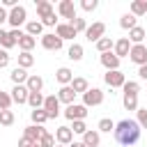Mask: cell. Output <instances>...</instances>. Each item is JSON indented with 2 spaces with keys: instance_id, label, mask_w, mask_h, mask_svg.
I'll use <instances>...</instances> for the list:
<instances>
[{
  "instance_id": "6da1fadb",
  "label": "cell",
  "mask_w": 147,
  "mask_h": 147,
  "mask_svg": "<svg viewBox=\"0 0 147 147\" xmlns=\"http://www.w3.org/2000/svg\"><path fill=\"white\" fill-rule=\"evenodd\" d=\"M115 140L122 145V147H133L138 140H140V136H142V129H140V124L136 122V119H119L117 124H115Z\"/></svg>"
},
{
  "instance_id": "7a4b0ae2",
  "label": "cell",
  "mask_w": 147,
  "mask_h": 147,
  "mask_svg": "<svg viewBox=\"0 0 147 147\" xmlns=\"http://www.w3.org/2000/svg\"><path fill=\"white\" fill-rule=\"evenodd\" d=\"M7 23L11 25V30H21V25L28 23V11H25V7L18 5V7L9 9V21H7Z\"/></svg>"
},
{
  "instance_id": "3957f363",
  "label": "cell",
  "mask_w": 147,
  "mask_h": 147,
  "mask_svg": "<svg viewBox=\"0 0 147 147\" xmlns=\"http://www.w3.org/2000/svg\"><path fill=\"white\" fill-rule=\"evenodd\" d=\"M62 115H64L69 122H78V119H85V117H87V108H85L83 103H71V106H67V108L62 110Z\"/></svg>"
},
{
  "instance_id": "277c9868",
  "label": "cell",
  "mask_w": 147,
  "mask_h": 147,
  "mask_svg": "<svg viewBox=\"0 0 147 147\" xmlns=\"http://www.w3.org/2000/svg\"><path fill=\"white\" fill-rule=\"evenodd\" d=\"M101 37H106V23L103 21H96V23H92V25H87V30H85V39L87 41H99Z\"/></svg>"
},
{
  "instance_id": "5b68a950",
  "label": "cell",
  "mask_w": 147,
  "mask_h": 147,
  "mask_svg": "<svg viewBox=\"0 0 147 147\" xmlns=\"http://www.w3.org/2000/svg\"><path fill=\"white\" fill-rule=\"evenodd\" d=\"M103 103V92L99 87H90L85 94H83V106L85 108H92V106H101Z\"/></svg>"
},
{
  "instance_id": "8992f818",
  "label": "cell",
  "mask_w": 147,
  "mask_h": 147,
  "mask_svg": "<svg viewBox=\"0 0 147 147\" xmlns=\"http://www.w3.org/2000/svg\"><path fill=\"white\" fill-rule=\"evenodd\" d=\"M129 60L138 67H145L147 64V46L145 44H136L131 46V53H129Z\"/></svg>"
},
{
  "instance_id": "52a82bcc",
  "label": "cell",
  "mask_w": 147,
  "mask_h": 147,
  "mask_svg": "<svg viewBox=\"0 0 147 147\" xmlns=\"http://www.w3.org/2000/svg\"><path fill=\"white\" fill-rule=\"evenodd\" d=\"M44 110H46V115H48V119H55L62 110H60V99H57V94H48L46 99H44Z\"/></svg>"
},
{
  "instance_id": "ba28073f",
  "label": "cell",
  "mask_w": 147,
  "mask_h": 147,
  "mask_svg": "<svg viewBox=\"0 0 147 147\" xmlns=\"http://www.w3.org/2000/svg\"><path fill=\"white\" fill-rule=\"evenodd\" d=\"M57 14H60L62 18H69V23H71L74 18H78L74 0H62V2H57Z\"/></svg>"
},
{
  "instance_id": "9c48e42d",
  "label": "cell",
  "mask_w": 147,
  "mask_h": 147,
  "mask_svg": "<svg viewBox=\"0 0 147 147\" xmlns=\"http://www.w3.org/2000/svg\"><path fill=\"white\" fill-rule=\"evenodd\" d=\"M39 41H41V46H44L46 51H60V48H62V44H64L55 32H46V34H41V39H39Z\"/></svg>"
},
{
  "instance_id": "30bf717a",
  "label": "cell",
  "mask_w": 147,
  "mask_h": 147,
  "mask_svg": "<svg viewBox=\"0 0 147 147\" xmlns=\"http://www.w3.org/2000/svg\"><path fill=\"white\" fill-rule=\"evenodd\" d=\"M103 80H106V85L113 90V87H124V83H126V76L117 69V71H106L103 74Z\"/></svg>"
},
{
  "instance_id": "8fae6325",
  "label": "cell",
  "mask_w": 147,
  "mask_h": 147,
  "mask_svg": "<svg viewBox=\"0 0 147 147\" xmlns=\"http://www.w3.org/2000/svg\"><path fill=\"white\" fill-rule=\"evenodd\" d=\"M55 140H57V145L69 147V145L74 142V131H71V126H57V129H55Z\"/></svg>"
},
{
  "instance_id": "7c38bea8",
  "label": "cell",
  "mask_w": 147,
  "mask_h": 147,
  "mask_svg": "<svg viewBox=\"0 0 147 147\" xmlns=\"http://www.w3.org/2000/svg\"><path fill=\"white\" fill-rule=\"evenodd\" d=\"M99 62L106 67V71H117L119 69V57L110 51V53H101L99 55Z\"/></svg>"
},
{
  "instance_id": "4fadbf2b",
  "label": "cell",
  "mask_w": 147,
  "mask_h": 147,
  "mask_svg": "<svg viewBox=\"0 0 147 147\" xmlns=\"http://www.w3.org/2000/svg\"><path fill=\"white\" fill-rule=\"evenodd\" d=\"M131 41H129V37H122V39H117L115 41V48H113V53L122 60V57H129V53H131Z\"/></svg>"
},
{
  "instance_id": "5bb4252c",
  "label": "cell",
  "mask_w": 147,
  "mask_h": 147,
  "mask_svg": "<svg viewBox=\"0 0 147 147\" xmlns=\"http://www.w3.org/2000/svg\"><path fill=\"white\" fill-rule=\"evenodd\" d=\"M9 94H11V101L21 106V103H28V96H30V90H28L25 85H14Z\"/></svg>"
},
{
  "instance_id": "9a60e30c",
  "label": "cell",
  "mask_w": 147,
  "mask_h": 147,
  "mask_svg": "<svg viewBox=\"0 0 147 147\" xmlns=\"http://www.w3.org/2000/svg\"><path fill=\"white\" fill-rule=\"evenodd\" d=\"M76 92L71 90V85H64V87H60L57 90V99H60V103H64V106H71V103H76Z\"/></svg>"
},
{
  "instance_id": "2e32d148",
  "label": "cell",
  "mask_w": 147,
  "mask_h": 147,
  "mask_svg": "<svg viewBox=\"0 0 147 147\" xmlns=\"http://www.w3.org/2000/svg\"><path fill=\"white\" fill-rule=\"evenodd\" d=\"M46 133H48V131H46L44 126H39V124H30V126H25V131H23V136L30 138V140H34V142H39Z\"/></svg>"
},
{
  "instance_id": "e0dca14e",
  "label": "cell",
  "mask_w": 147,
  "mask_h": 147,
  "mask_svg": "<svg viewBox=\"0 0 147 147\" xmlns=\"http://www.w3.org/2000/svg\"><path fill=\"white\" fill-rule=\"evenodd\" d=\"M55 34H57V37L64 41V39H74L78 32L74 30V25H71V23H57V28H55Z\"/></svg>"
},
{
  "instance_id": "ac0fdd59",
  "label": "cell",
  "mask_w": 147,
  "mask_h": 147,
  "mask_svg": "<svg viewBox=\"0 0 147 147\" xmlns=\"http://www.w3.org/2000/svg\"><path fill=\"white\" fill-rule=\"evenodd\" d=\"M55 80L60 83V87L71 85V80H74V71H71L69 67H60V69L55 71Z\"/></svg>"
},
{
  "instance_id": "d6986e66",
  "label": "cell",
  "mask_w": 147,
  "mask_h": 147,
  "mask_svg": "<svg viewBox=\"0 0 147 147\" xmlns=\"http://www.w3.org/2000/svg\"><path fill=\"white\" fill-rule=\"evenodd\" d=\"M9 78H11V83H14V85H25V83H28V78H30V74H28V69L16 67V69H11Z\"/></svg>"
},
{
  "instance_id": "ffe728a7",
  "label": "cell",
  "mask_w": 147,
  "mask_h": 147,
  "mask_svg": "<svg viewBox=\"0 0 147 147\" xmlns=\"http://www.w3.org/2000/svg\"><path fill=\"white\" fill-rule=\"evenodd\" d=\"M83 142H85L87 147H101V133L87 129V131L83 133Z\"/></svg>"
},
{
  "instance_id": "44dd1931",
  "label": "cell",
  "mask_w": 147,
  "mask_h": 147,
  "mask_svg": "<svg viewBox=\"0 0 147 147\" xmlns=\"http://www.w3.org/2000/svg\"><path fill=\"white\" fill-rule=\"evenodd\" d=\"M51 14H55V9H53V5L48 2V0H37V16L44 21V18H48Z\"/></svg>"
},
{
  "instance_id": "7402d4cb",
  "label": "cell",
  "mask_w": 147,
  "mask_h": 147,
  "mask_svg": "<svg viewBox=\"0 0 147 147\" xmlns=\"http://www.w3.org/2000/svg\"><path fill=\"white\" fill-rule=\"evenodd\" d=\"M71 90L76 92V94H85L87 90H90V83H87V78H83V76H74V80H71Z\"/></svg>"
},
{
  "instance_id": "603a6c76",
  "label": "cell",
  "mask_w": 147,
  "mask_h": 147,
  "mask_svg": "<svg viewBox=\"0 0 147 147\" xmlns=\"http://www.w3.org/2000/svg\"><path fill=\"white\" fill-rule=\"evenodd\" d=\"M25 34H30V37H41L44 34V25H41V21H28L25 23Z\"/></svg>"
},
{
  "instance_id": "cb8c5ba5",
  "label": "cell",
  "mask_w": 147,
  "mask_h": 147,
  "mask_svg": "<svg viewBox=\"0 0 147 147\" xmlns=\"http://www.w3.org/2000/svg\"><path fill=\"white\" fill-rule=\"evenodd\" d=\"M145 39H147V30H145V28H140V25H138V28H133V30L129 32V41H131L133 46H136V44H145Z\"/></svg>"
},
{
  "instance_id": "d4e9b609",
  "label": "cell",
  "mask_w": 147,
  "mask_h": 147,
  "mask_svg": "<svg viewBox=\"0 0 147 147\" xmlns=\"http://www.w3.org/2000/svg\"><path fill=\"white\" fill-rule=\"evenodd\" d=\"M129 14H133L136 18L138 16H145L147 14V0H133L129 5Z\"/></svg>"
},
{
  "instance_id": "484cf974",
  "label": "cell",
  "mask_w": 147,
  "mask_h": 147,
  "mask_svg": "<svg viewBox=\"0 0 147 147\" xmlns=\"http://www.w3.org/2000/svg\"><path fill=\"white\" fill-rule=\"evenodd\" d=\"M119 28L131 32L133 28H138V18H136L133 14H122V16H119Z\"/></svg>"
},
{
  "instance_id": "4316f807",
  "label": "cell",
  "mask_w": 147,
  "mask_h": 147,
  "mask_svg": "<svg viewBox=\"0 0 147 147\" xmlns=\"http://www.w3.org/2000/svg\"><path fill=\"white\" fill-rule=\"evenodd\" d=\"M34 46H37V39L30 37V34H23V37L18 39V48H21V53H32Z\"/></svg>"
},
{
  "instance_id": "83f0119b",
  "label": "cell",
  "mask_w": 147,
  "mask_h": 147,
  "mask_svg": "<svg viewBox=\"0 0 147 147\" xmlns=\"http://www.w3.org/2000/svg\"><path fill=\"white\" fill-rule=\"evenodd\" d=\"M83 55H85V51H83V46H80V44H76V41H74V44L69 46V51H67V57H69L71 62H80V60H83Z\"/></svg>"
},
{
  "instance_id": "f1b7e54d",
  "label": "cell",
  "mask_w": 147,
  "mask_h": 147,
  "mask_svg": "<svg viewBox=\"0 0 147 147\" xmlns=\"http://www.w3.org/2000/svg\"><path fill=\"white\" fill-rule=\"evenodd\" d=\"M25 87H28L30 92H41V90H44V78H41V76H37V74H30V78H28Z\"/></svg>"
},
{
  "instance_id": "f546056e",
  "label": "cell",
  "mask_w": 147,
  "mask_h": 147,
  "mask_svg": "<svg viewBox=\"0 0 147 147\" xmlns=\"http://www.w3.org/2000/svg\"><path fill=\"white\" fill-rule=\"evenodd\" d=\"M94 46H96V51H99V55H101V53H110V51L115 48V41H113L110 37H101Z\"/></svg>"
},
{
  "instance_id": "4dcf8cb0",
  "label": "cell",
  "mask_w": 147,
  "mask_h": 147,
  "mask_svg": "<svg viewBox=\"0 0 147 147\" xmlns=\"http://www.w3.org/2000/svg\"><path fill=\"white\" fill-rule=\"evenodd\" d=\"M44 94L41 92H30V96H28V106L32 108V110H37V108H44Z\"/></svg>"
},
{
  "instance_id": "1f68e13d",
  "label": "cell",
  "mask_w": 147,
  "mask_h": 147,
  "mask_svg": "<svg viewBox=\"0 0 147 147\" xmlns=\"http://www.w3.org/2000/svg\"><path fill=\"white\" fill-rule=\"evenodd\" d=\"M122 103H124L126 110H138V108H140V106H138V94H133V92H124Z\"/></svg>"
},
{
  "instance_id": "d6a6232c",
  "label": "cell",
  "mask_w": 147,
  "mask_h": 147,
  "mask_svg": "<svg viewBox=\"0 0 147 147\" xmlns=\"http://www.w3.org/2000/svg\"><path fill=\"white\" fill-rule=\"evenodd\" d=\"M30 119H32V124L44 126V124L48 122V115H46V110H44V108H37V110H30Z\"/></svg>"
},
{
  "instance_id": "836d02e7",
  "label": "cell",
  "mask_w": 147,
  "mask_h": 147,
  "mask_svg": "<svg viewBox=\"0 0 147 147\" xmlns=\"http://www.w3.org/2000/svg\"><path fill=\"white\" fill-rule=\"evenodd\" d=\"M96 129H99V133H113L115 131V122L110 117H101L99 124H96Z\"/></svg>"
},
{
  "instance_id": "e575fe53",
  "label": "cell",
  "mask_w": 147,
  "mask_h": 147,
  "mask_svg": "<svg viewBox=\"0 0 147 147\" xmlns=\"http://www.w3.org/2000/svg\"><path fill=\"white\" fill-rule=\"evenodd\" d=\"M32 64H34V55L32 53H21L18 55V67L21 69H30Z\"/></svg>"
},
{
  "instance_id": "d590c367",
  "label": "cell",
  "mask_w": 147,
  "mask_h": 147,
  "mask_svg": "<svg viewBox=\"0 0 147 147\" xmlns=\"http://www.w3.org/2000/svg\"><path fill=\"white\" fill-rule=\"evenodd\" d=\"M14 122H16V117H14L11 110H2L0 113V126H11Z\"/></svg>"
},
{
  "instance_id": "8d00e7d4",
  "label": "cell",
  "mask_w": 147,
  "mask_h": 147,
  "mask_svg": "<svg viewBox=\"0 0 147 147\" xmlns=\"http://www.w3.org/2000/svg\"><path fill=\"white\" fill-rule=\"evenodd\" d=\"M11 103H14V101H11V94L0 90V113H2V110H9V106H11Z\"/></svg>"
},
{
  "instance_id": "74e56055",
  "label": "cell",
  "mask_w": 147,
  "mask_h": 147,
  "mask_svg": "<svg viewBox=\"0 0 147 147\" xmlns=\"http://www.w3.org/2000/svg\"><path fill=\"white\" fill-rule=\"evenodd\" d=\"M136 122L140 124V129H147V108H138L136 110Z\"/></svg>"
},
{
  "instance_id": "f35d334b",
  "label": "cell",
  "mask_w": 147,
  "mask_h": 147,
  "mask_svg": "<svg viewBox=\"0 0 147 147\" xmlns=\"http://www.w3.org/2000/svg\"><path fill=\"white\" fill-rule=\"evenodd\" d=\"M99 7V0H80V9L83 11H94Z\"/></svg>"
},
{
  "instance_id": "ab89813d",
  "label": "cell",
  "mask_w": 147,
  "mask_h": 147,
  "mask_svg": "<svg viewBox=\"0 0 147 147\" xmlns=\"http://www.w3.org/2000/svg\"><path fill=\"white\" fill-rule=\"evenodd\" d=\"M0 46H2V51H9L11 46H16V41H14V37H11L9 32H7V34H5V37L0 39Z\"/></svg>"
},
{
  "instance_id": "60d3db41",
  "label": "cell",
  "mask_w": 147,
  "mask_h": 147,
  "mask_svg": "<svg viewBox=\"0 0 147 147\" xmlns=\"http://www.w3.org/2000/svg\"><path fill=\"white\" fill-rule=\"evenodd\" d=\"M122 90H124V92H133V94H138V92H140V83H138V80H126Z\"/></svg>"
},
{
  "instance_id": "b9f144b4",
  "label": "cell",
  "mask_w": 147,
  "mask_h": 147,
  "mask_svg": "<svg viewBox=\"0 0 147 147\" xmlns=\"http://www.w3.org/2000/svg\"><path fill=\"white\" fill-rule=\"evenodd\" d=\"M71 131H74V133H78V136H83V133L87 131V126H85V119H78V122H71Z\"/></svg>"
},
{
  "instance_id": "7bdbcfd3",
  "label": "cell",
  "mask_w": 147,
  "mask_h": 147,
  "mask_svg": "<svg viewBox=\"0 0 147 147\" xmlns=\"http://www.w3.org/2000/svg\"><path fill=\"white\" fill-rule=\"evenodd\" d=\"M71 25H74L76 32H85V30H87V21H85V18H74Z\"/></svg>"
},
{
  "instance_id": "ee69618b",
  "label": "cell",
  "mask_w": 147,
  "mask_h": 147,
  "mask_svg": "<svg viewBox=\"0 0 147 147\" xmlns=\"http://www.w3.org/2000/svg\"><path fill=\"white\" fill-rule=\"evenodd\" d=\"M55 142H57V140H55V136H53V133H46V136L39 140V145H41V147H55Z\"/></svg>"
},
{
  "instance_id": "f6af8a7d",
  "label": "cell",
  "mask_w": 147,
  "mask_h": 147,
  "mask_svg": "<svg viewBox=\"0 0 147 147\" xmlns=\"http://www.w3.org/2000/svg\"><path fill=\"white\" fill-rule=\"evenodd\" d=\"M7 64H9V53H7V51H2V48H0V69H5V67H7Z\"/></svg>"
},
{
  "instance_id": "bcb514c9",
  "label": "cell",
  "mask_w": 147,
  "mask_h": 147,
  "mask_svg": "<svg viewBox=\"0 0 147 147\" xmlns=\"http://www.w3.org/2000/svg\"><path fill=\"white\" fill-rule=\"evenodd\" d=\"M9 34L14 37V41H16V46H18V39L25 34V30H9Z\"/></svg>"
},
{
  "instance_id": "7dc6e473",
  "label": "cell",
  "mask_w": 147,
  "mask_h": 147,
  "mask_svg": "<svg viewBox=\"0 0 147 147\" xmlns=\"http://www.w3.org/2000/svg\"><path fill=\"white\" fill-rule=\"evenodd\" d=\"M18 147H34V140H30V138L23 136V138L18 140Z\"/></svg>"
},
{
  "instance_id": "c3c4849f",
  "label": "cell",
  "mask_w": 147,
  "mask_h": 147,
  "mask_svg": "<svg viewBox=\"0 0 147 147\" xmlns=\"http://www.w3.org/2000/svg\"><path fill=\"white\" fill-rule=\"evenodd\" d=\"M5 21H9V11H7L5 7H0V25H2Z\"/></svg>"
},
{
  "instance_id": "681fc988",
  "label": "cell",
  "mask_w": 147,
  "mask_h": 147,
  "mask_svg": "<svg viewBox=\"0 0 147 147\" xmlns=\"http://www.w3.org/2000/svg\"><path fill=\"white\" fill-rule=\"evenodd\" d=\"M138 76H140L142 80H147V64H145V67H138Z\"/></svg>"
},
{
  "instance_id": "f907efd6",
  "label": "cell",
  "mask_w": 147,
  "mask_h": 147,
  "mask_svg": "<svg viewBox=\"0 0 147 147\" xmlns=\"http://www.w3.org/2000/svg\"><path fill=\"white\" fill-rule=\"evenodd\" d=\"M69 147H87V145H85V142H83V140H74V142H71V145H69Z\"/></svg>"
},
{
  "instance_id": "816d5d0a",
  "label": "cell",
  "mask_w": 147,
  "mask_h": 147,
  "mask_svg": "<svg viewBox=\"0 0 147 147\" xmlns=\"http://www.w3.org/2000/svg\"><path fill=\"white\" fill-rule=\"evenodd\" d=\"M34 147H41V145H39V142H34Z\"/></svg>"
},
{
  "instance_id": "f5cc1de1",
  "label": "cell",
  "mask_w": 147,
  "mask_h": 147,
  "mask_svg": "<svg viewBox=\"0 0 147 147\" xmlns=\"http://www.w3.org/2000/svg\"><path fill=\"white\" fill-rule=\"evenodd\" d=\"M55 147H64V145H55Z\"/></svg>"
},
{
  "instance_id": "db71d44e",
  "label": "cell",
  "mask_w": 147,
  "mask_h": 147,
  "mask_svg": "<svg viewBox=\"0 0 147 147\" xmlns=\"http://www.w3.org/2000/svg\"><path fill=\"white\" fill-rule=\"evenodd\" d=\"M145 46H147V39H145Z\"/></svg>"
},
{
  "instance_id": "11a10c76",
  "label": "cell",
  "mask_w": 147,
  "mask_h": 147,
  "mask_svg": "<svg viewBox=\"0 0 147 147\" xmlns=\"http://www.w3.org/2000/svg\"><path fill=\"white\" fill-rule=\"evenodd\" d=\"M0 7H2V5H0Z\"/></svg>"
}]
</instances>
